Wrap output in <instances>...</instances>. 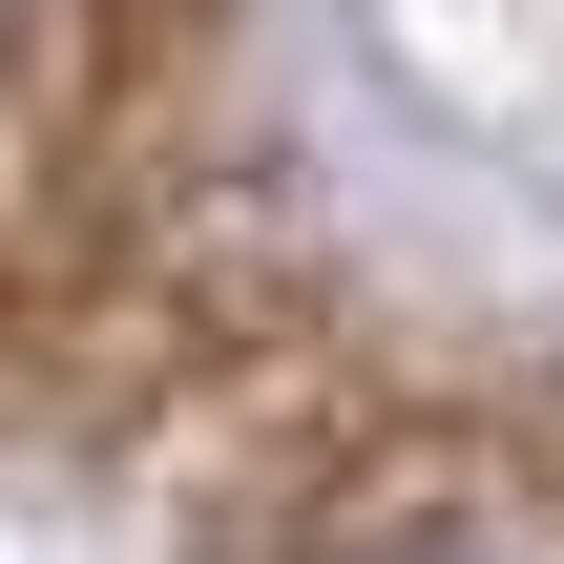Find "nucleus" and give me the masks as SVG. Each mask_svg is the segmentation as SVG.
<instances>
[{
	"instance_id": "nucleus-1",
	"label": "nucleus",
	"mask_w": 564,
	"mask_h": 564,
	"mask_svg": "<svg viewBox=\"0 0 564 564\" xmlns=\"http://www.w3.org/2000/svg\"><path fill=\"white\" fill-rule=\"evenodd\" d=\"M335 564H564V544L523 523V502H377Z\"/></svg>"
}]
</instances>
